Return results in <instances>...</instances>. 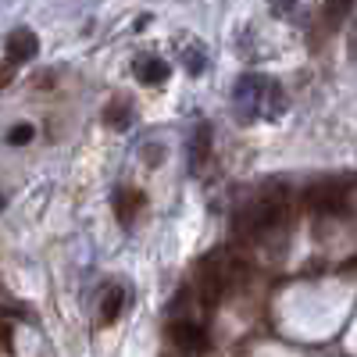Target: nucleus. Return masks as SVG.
<instances>
[{"mask_svg": "<svg viewBox=\"0 0 357 357\" xmlns=\"http://www.w3.org/2000/svg\"><path fill=\"white\" fill-rule=\"evenodd\" d=\"M236 111H240V118H279L286 111V93L282 86L275 79L268 75H243L240 82H236Z\"/></svg>", "mask_w": 357, "mask_h": 357, "instance_id": "obj_1", "label": "nucleus"}, {"mask_svg": "<svg viewBox=\"0 0 357 357\" xmlns=\"http://www.w3.org/2000/svg\"><path fill=\"white\" fill-rule=\"evenodd\" d=\"M289 222V197L282 186H272V190H264L250 207H247V236L250 240H272V232H282Z\"/></svg>", "mask_w": 357, "mask_h": 357, "instance_id": "obj_2", "label": "nucleus"}, {"mask_svg": "<svg viewBox=\"0 0 357 357\" xmlns=\"http://www.w3.org/2000/svg\"><path fill=\"white\" fill-rule=\"evenodd\" d=\"M240 279V261L229 257V254H211L200 264V296H204V307H215L222 296L236 286Z\"/></svg>", "mask_w": 357, "mask_h": 357, "instance_id": "obj_3", "label": "nucleus"}, {"mask_svg": "<svg viewBox=\"0 0 357 357\" xmlns=\"http://www.w3.org/2000/svg\"><path fill=\"white\" fill-rule=\"evenodd\" d=\"M301 204L314 215H347L350 211V200H347V190L340 183H314L301 193Z\"/></svg>", "mask_w": 357, "mask_h": 357, "instance_id": "obj_4", "label": "nucleus"}, {"mask_svg": "<svg viewBox=\"0 0 357 357\" xmlns=\"http://www.w3.org/2000/svg\"><path fill=\"white\" fill-rule=\"evenodd\" d=\"M168 340L175 343V350L183 357H204L207 350H211V340H207V333L200 329L197 321L190 318H178L168 325Z\"/></svg>", "mask_w": 357, "mask_h": 357, "instance_id": "obj_5", "label": "nucleus"}, {"mask_svg": "<svg viewBox=\"0 0 357 357\" xmlns=\"http://www.w3.org/2000/svg\"><path fill=\"white\" fill-rule=\"evenodd\" d=\"M132 75H136V82H143V86H161V82H168L172 68H168L165 57L143 54V57H136V61H132Z\"/></svg>", "mask_w": 357, "mask_h": 357, "instance_id": "obj_6", "label": "nucleus"}, {"mask_svg": "<svg viewBox=\"0 0 357 357\" xmlns=\"http://www.w3.org/2000/svg\"><path fill=\"white\" fill-rule=\"evenodd\" d=\"M40 50L36 43V33H29V29H15V33L8 36V61L11 65H22V61H33Z\"/></svg>", "mask_w": 357, "mask_h": 357, "instance_id": "obj_7", "label": "nucleus"}, {"mask_svg": "<svg viewBox=\"0 0 357 357\" xmlns=\"http://www.w3.org/2000/svg\"><path fill=\"white\" fill-rule=\"evenodd\" d=\"M126 304H129L126 286H107L104 296H100V321H104V325H114L118 318H122Z\"/></svg>", "mask_w": 357, "mask_h": 357, "instance_id": "obj_8", "label": "nucleus"}, {"mask_svg": "<svg viewBox=\"0 0 357 357\" xmlns=\"http://www.w3.org/2000/svg\"><path fill=\"white\" fill-rule=\"evenodd\" d=\"M207 154H211V126H207V122H197L193 139H190V168H193V172H204Z\"/></svg>", "mask_w": 357, "mask_h": 357, "instance_id": "obj_9", "label": "nucleus"}, {"mask_svg": "<svg viewBox=\"0 0 357 357\" xmlns=\"http://www.w3.org/2000/svg\"><path fill=\"white\" fill-rule=\"evenodd\" d=\"M139 211H143V193L139 190H118L114 193V215L122 225H132Z\"/></svg>", "mask_w": 357, "mask_h": 357, "instance_id": "obj_10", "label": "nucleus"}, {"mask_svg": "<svg viewBox=\"0 0 357 357\" xmlns=\"http://www.w3.org/2000/svg\"><path fill=\"white\" fill-rule=\"evenodd\" d=\"M129 122H132V104L114 100V104L107 107V126H111V129H129Z\"/></svg>", "mask_w": 357, "mask_h": 357, "instance_id": "obj_11", "label": "nucleus"}, {"mask_svg": "<svg viewBox=\"0 0 357 357\" xmlns=\"http://www.w3.org/2000/svg\"><path fill=\"white\" fill-rule=\"evenodd\" d=\"M33 136H36V129L29 126V122H22V126H15V129L8 132V143H11V146H25Z\"/></svg>", "mask_w": 357, "mask_h": 357, "instance_id": "obj_12", "label": "nucleus"}, {"mask_svg": "<svg viewBox=\"0 0 357 357\" xmlns=\"http://www.w3.org/2000/svg\"><path fill=\"white\" fill-rule=\"evenodd\" d=\"M11 79H15V65L11 61H0V89H4Z\"/></svg>", "mask_w": 357, "mask_h": 357, "instance_id": "obj_13", "label": "nucleus"}, {"mask_svg": "<svg viewBox=\"0 0 357 357\" xmlns=\"http://www.w3.org/2000/svg\"><path fill=\"white\" fill-rule=\"evenodd\" d=\"M11 336H15V329H11L8 321H0V350H8V347H11Z\"/></svg>", "mask_w": 357, "mask_h": 357, "instance_id": "obj_14", "label": "nucleus"}, {"mask_svg": "<svg viewBox=\"0 0 357 357\" xmlns=\"http://www.w3.org/2000/svg\"><path fill=\"white\" fill-rule=\"evenodd\" d=\"M350 47H354V54H357V25H354V40H350Z\"/></svg>", "mask_w": 357, "mask_h": 357, "instance_id": "obj_15", "label": "nucleus"}]
</instances>
